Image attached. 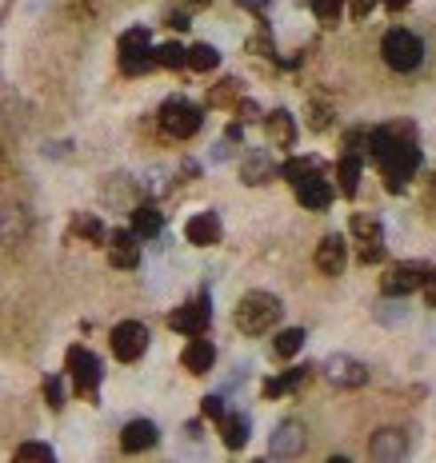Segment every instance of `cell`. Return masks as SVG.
<instances>
[{
	"instance_id": "39",
	"label": "cell",
	"mask_w": 436,
	"mask_h": 463,
	"mask_svg": "<svg viewBox=\"0 0 436 463\" xmlns=\"http://www.w3.org/2000/svg\"><path fill=\"white\" fill-rule=\"evenodd\" d=\"M420 292H424V303H428V308H436V268L424 276V284H420Z\"/></svg>"
},
{
	"instance_id": "8",
	"label": "cell",
	"mask_w": 436,
	"mask_h": 463,
	"mask_svg": "<svg viewBox=\"0 0 436 463\" xmlns=\"http://www.w3.org/2000/svg\"><path fill=\"white\" fill-rule=\"evenodd\" d=\"M108 340H113V356L121 359V364H137L148 351V327L140 324V319H124V324L113 327Z\"/></svg>"
},
{
	"instance_id": "21",
	"label": "cell",
	"mask_w": 436,
	"mask_h": 463,
	"mask_svg": "<svg viewBox=\"0 0 436 463\" xmlns=\"http://www.w3.org/2000/svg\"><path fill=\"white\" fill-rule=\"evenodd\" d=\"M217 423H220V439H225L228 451H241V447L249 443V436H252V420H249L244 412H225Z\"/></svg>"
},
{
	"instance_id": "14",
	"label": "cell",
	"mask_w": 436,
	"mask_h": 463,
	"mask_svg": "<svg viewBox=\"0 0 436 463\" xmlns=\"http://www.w3.org/2000/svg\"><path fill=\"white\" fill-rule=\"evenodd\" d=\"M369 455H372V459H380V463L404 459V455H408V431H400V428H380L377 436L369 439Z\"/></svg>"
},
{
	"instance_id": "47",
	"label": "cell",
	"mask_w": 436,
	"mask_h": 463,
	"mask_svg": "<svg viewBox=\"0 0 436 463\" xmlns=\"http://www.w3.org/2000/svg\"><path fill=\"white\" fill-rule=\"evenodd\" d=\"M432 188H436V168H432Z\"/></svg>"
},
{
	"instance_id": "12",
	"label": "cell",
	"mask_w": 436,
	"mask_h": 463,
	"mask_svg": "<svg viewBox=\"0 0 436 463\" xmlns=\"http://www.w3.org/2000/svg\"><path fill=\"white\" fill-rule=\"evenodd\" d=\"M324 375H329L337 388H364V383H369V364H361V359L337 351V356L324 359Z\"/></svg>"
},
{
	"instance_id": "13",
	"label": "cell",
	"mask_w": 436,
	"mask_h": 463,
	"mask_svg": "<svg viewBox=\"0 0 436 463\" xmlns=\"http://www.w3.org/2000/svg\"><path fill=\"white\" fill-rule=\"evenodd\" d=\"M292 188H297V200L308 208V212H324V208L332 204V196H337V192H332V184L324 180V176L316 172V168H308V172L300 176V180L292 184Z\"/></svg>"
},
{
	"instance_id": "41",
	"label": "cell",
	"mask_w": 436,
	"mask_h": 463,
	"mask_svg": "<svg viewBox=\"0 0 436 463\" xmlns=\"http://www.w3.org/2000/svg\"><path fill=\"white\" fill-rule=\"evenodd\" d=\"M236 112H241V120H260V108L252 100H236Z\"/></svg>"
},
{
	"instance_id": "23",
	"label": "cell",
	"mask_w": 436,
	"mask_h": 463,
	"mask_svg": "<svg viewBox=\"0 0 436 463\" xmlns=\"http://www.w3.org/2000/svg\"><path fill=\"white\" fill-rule=\"evenodd\" d=\"M361 172H364V156H353V152H345V156L337 160L340 196H348V200H353L356 192H361Z\"/></svg>"
},
{
	"instance_id": "18",
	"label": "cell",
	"mask_w": 436,
	"mask_h": 463,
	"mask_svg": "<svg viewBox=\"0 0 436 463\" xmlns=\"http://www.w3.org/2000/svg\"><path fill=\"white\" fill-rule=\"evenodd\" d=\"M180 364H185L193 375H209L212 364H217V348H212V340H204V335H188L185 351H180Z\"/></svg>"
},
{
	"instance_id": "17",
	"label": "cell",
	"mask_w": 436,
	"mask_h": 463,
	"mask_svg": "<svg viewBox=\"0 0 436 463\" xmlns=\"http://www.w3.org/2000/svg\"><path fill=\"white\" fill-rule=\"evenodd\" d=\"M345 263H348V244H345V236H324L321 244H316V268L324 271V276H340L345 271Z\"/></svg>"
},
{
	"instance_id": "16",
	"label": "cell",
	"mask_w": 436,
	"mask_h": 463,
	"mask_svg": "<svg viewBox=\"0 0 436 463\" xmlns=\"http://www.w3.org/2000/svg\"><path fill=\"white\" fill-rule=\"evenodd\" d=\"M276 176V164H273V152L268 148H249L241 156V180L249 184V188H260V184H268Z\"/></svg>"
},
{
	"instance_id": "35",
	"label": "cell",
	"mask_w": 436,
	"mask_h": 463,
	"mask_svg": "<svg viewBox=\"0 0 436 463\" xmlns=\"http://www.w3.org/2000/svg\"><path fill=\"white\" fill-rule=\"evenodd\" d=\"M17 459H57V451H52L49 443H20Z\"/></svg>"
},
{
	"instance_id": "2",
	"label": "cell",
	"mask_w": 436,
	"mask_h": 463,
	"mask_svg": "<svg viewBox=\"0 0 436 463\" xmlns=\"http://www.w3.org/2000/svg\"><path fill=\"white\" fill-rule=\"evenodd\" d=\"M281 316H284V303L276 300L273 292H249V295H241V303H236V311H233L236 327H241L244 335L273 332V327L281 324Z\"/></svg>"
},
{
	"instance_id": "45",
	"label": "cell",
	"mask_w": 436,
	"mask_h": 463,
	"mask_svg": "<svg viewBox=\"0 0 436 463\" xmlns=\"http://www.w3.org/2000/svg\"><path fill=\"white\" fill-rule=\"evenodd\" d=\"M380 4H384V8H392V12H400V8H408L412 0H380Z\"/></svg>"
},
{
	"instance_id": "43",
	"label": "cell",
	"mask_w": 436,
	"mask_h": 463,
	"mask_svg": "<svg viewBox=\"0 0 436 463\" xmlns=\"http://www.w3.org/2000/svg\"><path fill=\"white\" fill-rule=\"evenodd\" d=\"M236 4H244V8H252V12H265V8H268V0H236Z\"/></svg>"
},
{
	"instance_id": "46",
	"label": "cell",
	"mask_w": 436,
	"mask_h": 463,
	"mask_svg": "<svg viewBox=\"0 0 436 463\" xmlns=\"http://www.w3.org/2000/svg\"><path fill=\"white\" fill-rule=\"evenodd\" d=\"M188 4H193V8H204V4H209V0H188Z\"/></svg>"
},
{
	"instance_id": "9",
	"label": "cell",
	"mask_w": 436,
	"mask_h": 463,
	"mask_svg": "<svg viewBox=\"0 0 436 463\" xmlns=\"http://www.w3.org/2000/svg\"><path fill=\"white\" fill-rule=\"evenodd\" d=\"M308 447V428L300 420H281L268 436V455L273 459H297L300 451Z\"/></svg>"
},
{
	"instance_id": "28",
	"label": "cell",
	"mask_w": 436,
	"mask_h": 463,
	"mask_svg": "<svg viewBox=\"0 0 436 463\" xmlns=\"http://www.w3.org/2000/svg\"><path fill=\"white\" fill-rule=\"evenodd\" d=\"M73 236H84L89 244H105L108 228L97 220V216H76V220H73Z\"/></svg>"
},
{
	"instance_id": "38",
	"label": "cell",
	"mask_w": 436,
	"mask_h": 463,
	"mask_svg": "<svg viewBox=\"0 0 436 463\" xmlns=\"http://www.w3.org/2000/svg\"><path fill=\"white\" fill-rule=\"evenodd\" d=\"M377 4H380V0H353V4H348V12H353V20H364V16H369Z\"/></svg>"
},
{
	"instance_id": "24",
	"label": "cell",
	"mask_w": 436,
	"mask_h": 463,
	"mask_svg": "<svg viewBox=\"0 0 436 463\" xmlns=\"http://www.w3.org/2000/svg\"><path fill=\"white\" fill-rule=\"evenodd\" d=\"M161 228H164V216L156 212V204H137L132 208V232H137L140 239L161 236Z\"/></svg>"
},
{
	"instance_id": "42",
	"label": "cell",
	"mask_w": 436,
	"mask_h": 463,
	"mask_svg": "<svg viewBox=\"0 0 436 463\" xmlns=\"http://www.w3.org/2000/svg\"><path fill=\"white\" fill-rule=\"evenodd\" d=\"M164 24H169V28H177V32H185L188 28V12H169V20H164Z\"/></svg>"
},
{
	"instance_id": "22",
	"label": "cell",
	"mask_w": 436,
	"mask_h": 463,
	"mask_svg": "<svg viewBox=\"0 0 436 463\" xmlns=\"http://www.w3.org/2000/svg\"><path fill=\"white\" fill-rule=\"evenodd\" d=\"M265 132L273 140V148H292L297 144V120H292L289 108H276L265 116Z\"/></svg>"
},
{
	"instance_id": "1",
	"label": "cell",
	"mask_w": 436,
	"mask_h": 463,
	"mask_svg": "<svg viewBox=\"0 0 436 463\" xmlns=\"http://www.w3.org/2000/svg\"><path fill=\"white\" fill-rule=\"evenodd\" d=\"M369 156L377 160L388 192H404L420 168V148L412 140V124H384L369 132Z\"/></svg>"
},
{
	"instance_id": "27",
	"label": "cell",
	"mask_w": 436,
	"mask_h": 463,
	"mask_svg": "<svg viewBox=\"0 0 436 463\" xmlns=\"http://www.w3.org/2000/svg\"><path fill=\"white\" fill-rule=\"evenodd\" d=\"M305 340H308V335H305V327H284V332H276L273 351H276V356H281V359H292L300 348H305Z\"/></svg>"
},
{
	"instance_id": "4",
	"label": "cell",
	"mask_w": 436,
	"mask_h": 463,
	"mask_svg": "<svg viewBox=\"0 0 436 463\" xmlns=\"http://www.w3.org/2000/svg\"><path fill=\"white\" fill-rule=\"evenodd\" d=\"M116 56H121V72H124V76H145L148 68H156L148 28L121 32V40H116Z\"/></svg>"
},
{
	"instance_id": "25",
	"label": "cell",
	"mask_w": 436,
	"mask_h": 463,
	"mask_svg": "<svg viewBox=\"0 0 436 463\" xmlns=\"http://www.w3.org/2000/svg\"><path fill=\"white\" fill-rule=\"evenodd\" d=\"M308 372H313V367H289V372L273 375V380L265 383V396H268V399H281V396H289V391H297L300 383L308 380Z\"/></svg>"
},
{
	"instance_id": "11",
	"label": "cell",
	"mask_w": 436,
	"mask_h": 463,
	"mask_svg": "<svg viewBox=\"0 0 436 463\" xmlns=\"http://www.w3.org/2000/svg\"><path fill=\"white\" fill-rule=\"evenodd\" d=\"M209 319H212V308H209V295H196V300L180 303L177 311L169 316V327L180 335H204L209 332Z\"/></svg>"
},
{
	"instance_id": "10",
	"label": "cell",
	"mask_w": 436,
	"mask_h": 463,
	"mask_svg": "<svg viewBox=\"0 0 436 463\" xmlns=\"http://www.w3.org/2000/svg\"><path fill=\"white\" fill-rule=\"evenodd\" d=\"M353 236L361 239V263H380L384 260V228L377 216L356 212L353 216Z\"/></svg>"
},
{
	"instance_id": "5",
	"label": "cell",
	"mask_w": 436,
	"mask_h": 463,
	"mask_svg": "<svg viewBox=\"0 0 436 463\" xmlns=\"http://www.w3.org/2000/svg\"><path fill=\"white\" fill-rule=\"evenodd\" d=\"M204 124V112L196 108L193 100H185V96H169V100L161 104V128L172 136V140H188V136H196Z\"/></svg>"
},
{
	"instance_id": "20",
	"label": "cell",
	"mask_w": 436,
	"mask_h": 463,
	"mask_svg": "<svg viewBox=\"0 0 436 463\" xmlns=\"http://www.w3.org/2000/svg\"><path fill=\"white\" fill-rule=\"evenodd\" d=\"M185 239L196 247H212L220 244V216L217 212H196L193 220L185 224Z\"/></svg>"
},
{
	"instance_id": "37",
	"label": "cell",
	"mask_w": 436,
	"mask_h": 463,
	"mask_svg": "<svg viewBox=\"0 0 436 463\" xmlns=\"http://www.w3.org/2000/svg\"><path fill=\"white\" fill-rule=\"evenodd\" d=\"M249 48L257 56H276V48H273V36H268V32H257V36L249 40Z\"/></svg>"
},
{
	"instance_id": "30",
	"label": "cell",
	"mask_w": 436,
	"mask_h": 463,
	"mask_svg": "<svg viewBox=\"0 0 436 463\" xmlns=\"http://www.w3.org/2000/svg\"><path fill=\"white\" fill-rule=\"evenodd\" d=\"M345 4H348V0H308L313 16H316L321 24H329V28L340 20V16H345Z\"/></svg>"
},
{
	"instance_id": "33",
	"label": "cell",
	"mask_w": 436,
	"mask_h": 463,
	"mask_svg": "<svg viewBox=\"0 0 436 463\" xmlns=\"http://www.w3.org/2000/svg\"><path fill=\"white\" fill-rule=\"evenodd\" d=\"M308 168H316V164H313V160H300V156H292V160H284V164H281V168H276V172H281V176H284V180H289V184H297V180H300V176H305V172H308Z\"/></svg>"
},
{
	"instance_id": "32",
	"label": "cell",
	"mask_w": 436,
	"mask_h": 463,
	"mask_svg": "<svg viewBox=\"0 0 436 463\" xmlns=\"http://www.w3.org/2000/svg\"><path fill=\"white\" fill-rule=\"evenodd\" d=\"M345 152H353V156H369V128H353V132H345Z\"/></svg>"
},
{
	"instance_id": "15",
	"label": "cell",
	"mask_w": 436,
	"mask_h": 463,
	"mask_svg": "<svg viewBox=\"0 0 436 463\" xmlns=\"http://www.w3.org/2000/svg\"><path fill=\"white\" fill-rule=\"evenodd\" d=\"M137 232L132 228H121V232H113V236L105 239L108 244V263L113 268H124V271H132L140 263V244H137Z\"/></svg>"
},
{
	"instance_id": "26",
	"label": "cell",
	"mask_w": 436,
	"mask_h": 463,
	"mask_svg": "<svg viewBox=\"0 0 436 463\" xmlns=\"http://www.w3.org/2000/svg\"><path fill=\"white\" fill-rule=\"evenodd\" d=\"M220 64V52L212 44H193V48H185V68H193V72H212Z\"/></svg>"
},
{
	"instance_id": "19",
	"label": "cell",
	"mask_w": 436,
	"mask_h": 463,
	"mask_svg": "<svg viewBox=\"0 0 436 463\" xmlns=\"http://www.w3.org/2000/svg\"><path fill=\"white\" fill-rule=\"evenodd\" d=\"M156 439H161V428H156L153 420H132V423H124V431H121V447L129 455L156 447Z\"/></svg>"
},
{
	"instance_id": "31",
	"label": "cell",
	"mask_w": 436,
	"mask_h": 463,
	"mask_svg": "<svg viewBox=\"0 0 436 463\" xmlns=\"http://www.w3.org/2000/svg\"><path fill=\"white\" fill-rule=\"evenodd\" d=\"M236 100H241V84H236V80H220V84L209 92L212 108H220V104H236Z\"/></svg>"
},
{
	"instance_id": "6",
	"label": "cell",
	"mask_w": 436,
	"mask_h": 463,
	"mask_svg": "<svg viewBox=\"0 0 436 463\" xmlns=\"http://www.w3.org/2000/svg\"><path fill=\"white\" fill-rule=\"evenodd\" d=\"M65 367H68V380H73L76 396L84 399H97V388H100V375H105V367H100V359L92 356L89 348H81V343H73L65 356Z\"/></svg>"
},
{
	"instance_id": "40",
	"label": "cell",
	"mask_w": 436,
	"mask_h": 463,
	"mask_svg": "<svg viewBox=\"0 0 436 463\" xmlns=\"http://www.w3.org/2000/svg\"><path fill=\"white\" fill-rule=\"evenodd\" d=\"M329 116H332L329 108H321V104H313V120H308V124H313L316 132H324V128H329Z\"/></svg>"
},
{
	"instance_id": "34",
	"label": "cell",
	"mask_w": 436,
	"mask_h": 463,
	"mask_svg": "<svg viewBox=\"0 0 436 463\" xmlns=\"http://www.w3.org/2000/svg\"><path fill=\"white\" fill-rule=\"evenodd\" d=\"M44 399H49L52 412L65 407V383H60V375H49V380H44Z\"/></svg>"
},
{
	"instance_id": "7",
	"label": "cell",
	"mask_w": 436,
	"mask_h": 463,
	"mask_svg": "<svg viewBox=\"0 0 436 463\" xmlns=\"http://www.w3.org/2000/svg\"><path fill=\"white\" fill-rule=\"evenodd\" d=\"M428 263L420 260H404V263H392V268L380 276V292H384V300H404V295L420 292V284H424L428 276Z\"/></svg>"
},
{
	"instance_id": "3",
	"label": "cell",
	"mask_w": 436,
	"mask_h": 463,
	"mask_svg": "<svg viewBox=\"0 0 436 463\" xmlns=\"http://www.w3.org/2000/svg\"><path fill=\"white\" fill-rule=\"evenodd\" d=\"M380 56H384V64L392 72H412L424 60V44H420V36L408 28H388L384 40H380Z\"/></svg>"
},
{
	"instance_id": "44",
	"label": "cell",
	"mask_w": 436,
	"mask_h": 463,
	"mask_svg": "<svg viewBox=\"0 0 436 463\" xmlns=\"http://www.w3.org/2000/svg\"><path fill=\"white\" fill-rule=\"evenodd\" d=\"M241 136H244V128H241V124H228V132H225V140H228V144H236Z\"/></svg>"
},
{
	"instance_id": "29",
	"label": "cell",
	"mask_w": 436,
	"mask_h": 463,
	"mask_svg": "<svg viewBox=\"0 0 436 463\" xmlns=\"http://www.w3.org/2000/svg\"><path fill=\"white\" fill-rule=\"evenodd\" d=\"M153 60H156V68H185V44L164 40L161 48H153Z\"/></svg>"
},
{
	"instance_id": "36",
	"label": "cell",
	"mask_w": 436,
	"mask_h": 463,
	"mask_svg": "<svg viewBox=\"0 0 436 463\" xmlns=\"http://www.w3.org/2000/svg\"><path fill=\"white\" fill-rule=\"evenodd\" d=\"M201 412L209 415V420H220L228 407H225V399H220V396H204V399H201Z\"/></svg>"
}]
</instances>
